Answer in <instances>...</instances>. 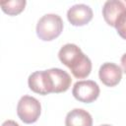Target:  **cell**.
<instances>
[{
  "instance_id": "cell-4",
  "label": "cell",
  "mask_w": 126,
  "mask_h": 126,
  "mask_svg": "<svg viewBox=\"0 0 126 126\" xmlns=\"http://www.w3.org/2000/svg\"><path fill=\"white\" fill-rule=\"evenodd\" d=\"M99 87L98 85L92 80L87 81H78L75 83L72 89V94L74 97L85 103H91L94 101L99 95Z\"/></svg>"
},
{
  "instance_id": "cell-1",
  "label": "cell",
  "mask_w": 126,
  "mask_h": 126,
  "mask_svg": "<svg viewBox=\"0 0 126 126\" xmlns=\"http://www.w3.org/2000/svg\"><path fill=\"white\" fill-rule=\"evenodd\" d=\"M59 60L67 66L77 79L87 78L92 71L91 59L83 53L81 48L74 43L63 45L58 52Z\"/></svg>"
},
{
  "instance_id": "cell-3",
  "label": "cell",
  "mask_w": 126,
  "mask_h": 126,
  "mask_svg": "<svg viewBox=\"0 0 126 126\" xmlns=\"http://www.w3.org/2000/svg\"><path fill=\"white\" fill-rule=\"evenodd\" d=\"M40 112L41 105L35 97L24 95L20 98L17 105V114L24 123H34L39 118Z\"/></svg>"
},
{
  "instance_id": "cell-5",
  "label": "cell",
  "mask_w": 126,
  "mask_h": 126,
  "mask_svg": "<svg viewBox=\"0 0 126 126\" xmlns=\"http://www.w3.org/2000/svg\"><path fill=\"white\" fill-rule=\"evenodd\" d=\"M28 85L30 89L39 94H48L53 93V82L47 70L35 71L29 76Z\"/></svg>"
},
{
  "instance_id": "cell-9",
  "label": "cell",
  "mask_w": 126,
  "mask_h": 126,
  "mask_svg": "<svg viewBox=\"0 0 126 126\" xmlns=\"http://www.w3.org/2000/svg\"><path fill=\"white\" fill-rule=\"evenodd\" d=\"M47 71L53 82V93L54 94L64 93L70 88L72 79L66 71L59 69V68H51Z\"/></svg>"
},
{
  "instance_id": "cell-11",
  "label": "cell",
  "mask_w": 126,
  "mask_h": 126,
  "mask_svg": "<svg viewBox=\"0 0 126 126\" xmlns=\"http://www.w3.org/2000/svg\"><path fill=\"white\" fill-rule=\"evenodd\" d=\"M26 1L25 0H13V1H7V2H1V9L4 13L10 15V16H15L20 14L26 6Z\"/></svg>"
},
{
  "instance_id": "cell-15",
  "label": "cell",
  "mask_w": 126,
  "mask_h": 126,
  "mask_svg": "<svg viewBox=\"0 0 126 126\" xmlns=\"http://www.w3.org/2000/svg\"><path fill=\"white\" fill-rule=\"evenodd\" d=\"M100 126H111V125H108V124H103V125H100Z\"/></svg>"
},
{
  "instance_id": "cell-2",
  "label": "cell",
  "mask_w": 126,
  "mask_h": 126,
  "mask_svg": "<svg viewBox=\"0 0 126 126\" xmlns=\"http://www.w3.org/2000/svg\"><path fill=\"white\" fill-rule=\"evenodd\" d=\"M63 31V21L56 14L42 16L36 24V34L44 41H50L58 37Z\"/></svg>"
},
{
  "instance_id": "cell-7",
  "label": "cell",
  "mask_w": 126,
  "mask_h": 126,
  "mask_svg": "<svg viewBox=\"0 0 126 126\" xmlns=\"http://www.w3.org/2000/svg\"><path fill=\"white\" fill-rule=\"evenodd\" d=\"M99 80L107 87H114L118 85V83L122 79V69L120 66L111 63L105 62L103 63L98 71Z\"/></svg>"
},
{
  "instance_id": "cell-6",
  "label": "cell",
  "mask_w": 126,
  "mask_h": 126,
  "mask_svg": "<svg viewBox=\"0 0 126 126\" xmlns=\"http://www.w3.org/2000/svg\"><path fill=\"white\" fill-rule=\"evenodd\" d=\"M93 10L86 4H76L67 12V19L71 25L82 27L89 24L93 19Z\"/></svg>"
},
{
  "instance_id": "cell-12",
  "label": "cell",
  "mask_w": 126,
  "mask_h": 126,
  "mask_svg": "<svg viewBox=\"0 0 126 126\" xmlns=\"http://www.w3.org/2000/svg\"><path fill=\"white\" fill-rule=\"evenodd\" d=\"M117 31V33L124 39H126V12H124L118 21L116 22V25L114 27Z\"/></svg>"
},
{
  "instance_id": "cell-8",
  "label": "cell",
  "mask_w": 126,
  "mask_h": 126,
  "mask_svg": "<svg viewBox=\"0 0 126 126\" xmlns=\"http://www.w3.org/2000/svg\"><path fill=\"white\" fill-rule=\"evenodd\" d=\"M126 12V6L119 0H108L102 7V16L107 25L115 27L120 16Z\"/></svg>"
},
{
  "instance_id": "cell-14",
  "label": "cell",
  "mask_w": 126,
  "mask_h": 126,
  "mask_svg": "<svg viewBox=\"0 0 126 126\" xmlns=\"http://www.w3.org/2000/svg\"><path fill=\"white\" fill-rule=\"evenodd\" d=\"M121 66L123 68V71L124 73L126 74V53H124L121 57Z\"/></svg>"
},
{
  "instance_id": "cell-13",
  "label": "cell",
  "mask_w": 126,
  "mask_h": 126,
  "mask_svg": "<svg viewBox=\"0 0 126 126\" xmlns=\"http://www.w3.org/2000/svg\"><path fill=\"white\" fill-rule=\"evenodd\" d=\"M1 126H20V125L14 120H6L5 122H3Z\"/></svg>"
},
{
  "instance_id": "cell-10",
  "label": "cell",
  "mask_w": 126,
  "mask_h": 126,
  "mask_svg": "<svg viewBox=\"0 0 126 126\" xmlns=\"http://www.w3.org/2000/svg\"><path fill=\"white\" fill-rule=\"evenodd\" d=\"M65 126H93V117L87 110L75 108L67 113Z\"/></svg>"
}]
</instances>
